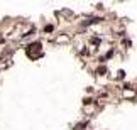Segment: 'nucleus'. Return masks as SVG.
I'll use <instances>...</instances> for the list:
<instances>
[{"label":"nucleus","instance_id":"nucleus-1","mask_svg":"<svg viewBox=\"0 0 137 130\" xmlns=\"http://www.w3.org/2000/svg\"><path fill=\"white\" fill-rule=\"evenodd\" d=\"M25 54H27L31 59H37L41 56V44L39 42H32V44H29L27 49H25Z\"/></svg>","mask_w":137,"mask_h":130}]
</instances>
